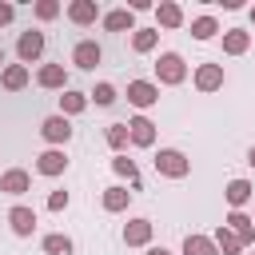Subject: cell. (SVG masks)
Wrapping results in <instances>:
<instances>
[{
    "label": "cell",
    "instance_id": "cell-17",
    "mask_svg": "<svg viewBox=\"0 0 255 255\" xmlns=\"http://www.w3.org/2000/svg\"><path fill=\"white\" fill-rule=\"evenodd\" d=\"M247 44H251V32H243V28H231V32L223 36V52H227V56H243Z\"/></svg>",
    "mask_w": 255,
    "mask_h": 255
},
{
    "label": "cell",
    "instance_id": "cell-38",
    "mask_svg": "<svg viewBox=\"0 0 255 255\" xmlns=\"http://www.w3.org/2000/svg\"><path fill=\"white\" fill-rule=\"evenodd\" d=\"M251 223H255V219H251Z\"/></svg>",
    "mask_w": 255,
    "mask_h": 255
},
{
    "label": "cell",
    "instance_id": "cell-24",
    "mask_svg": "<svg viewBox=\"0 0 255 255\" xmlns=\"http://www.w3.org/2000/svg\"><path fill=\"white\" fill-rule=\"evenodd\" d=\"M211 243H215V251H223V255H235V251H239V247H243V243H239V239H235V235H231V231H227V227H219V231H215V239H211Z\"/></svg>",
    "mask_w": 255,
    "mask_h": 255
},
{
    "label": "cell",
    "instance_id": "cell-1",
    "mask_svg": "<svg viewBox=\"0 0 255 255\" xmlns=\"http://www.w3.org/2000/svg\"><path fill=\"white\" fill-rule=\"evenodd\" d=\"M155 171H159V175H171V179H183V175L191 171V159H187L183 151H175V147H159Z\"/></svg>",
    "mask_w": 255,
    "mask_h": 255
},
{
    "label": "cell",
    "instance_id": "cell-31",
    "mask_svg": "<svg viewBox=\"0 0 255 255\" xmlns=\"http://www.w3.org/2000/svg\"><path fill=\"white\" fill-rule=\"evenodd\" d=\"M36 16H40V20H52V16H60V4H56V0H40V4H36Z\"/></svg>",
    "mask_w": 255,
    "mask_h": 255
},
{
    "label": "cell",
    "instance_id": "cell-6",
    "mask_svg": "<svg viewBox=\"0 0 255 255\" xmlns=\"http://www.w3.org/2000/svg\"><path fill=\"white\" fill-rule=\"evenodd\" d=\"M128 100H131L135 108H151V104L159 100V88H155L151 80H131V84H128Z\"/></svg>",
    "mask_w": 255,
    "mask_h": 255
},
{
    "label": "cell",
    "instance_id": "cell-29",
    "mask_svg": "<svg viewBox=\"0 0 255 255\" xmlns=\"http://www.w3.org/2000/svg\"><path fill=\"white\" fill-rule=\"evenodd\" d=\"M108 143L120 151V147H128V124H112L108 128Z\"/></svg>",
    "mask_w": 255,
    "mask_h": 255
},
{
    "label": "cell",
    "instance_id": "cell-21",
    "mask_svg": "<svg viewBox=\"0 0 255 255\" xmlns=\"http://www.w3.org/2000/svg\"><path fill=\"white\" fill-rule=\"evenodd\" d=\"M128 199H131L128 187H108V191H104V211H124Z\"/></svg>",
    "mask_w": 255,
    "mask_h": 255
},
{
    "label": "cell",
    "instance_id": "cell-30",
    "mask_svg": "<svg viewBox=\"0 0 255 255\" xmlns=\"http://www.w3.org/2000/svg\"><path fill=\"white\" fill-rule=\"evenodd\" d=\"M112 167H116V171H120V175H128V179H131V183H139V175H135V163H131V159H128V155H116V159H112Z\"/></svg>",
    "mask_w": 255,
    "mask_h": 255
},
{
    "label": "cell",
    "instance_id": "cell-11",
    "mask_svg": "<svg viewBox=\"0 0 255 255\" xmlns=\"http://www.w3.org/2000/svg\"><path fill=\"white\" fill-rule=\"evenodd\" d=\"M223 227H227V231H231V235H235L239 243H251V239H255V223H251V219H247L243 211H231Z\"/></svg>",
    "mask_w": 255,
    "mask_h": 255
},
{
    "label": "cell",
    "instance_id": "cell-7",
    "mask_svg": "<svg viewBox=\"0 0 255 255\" xmlns=\"http://www.w3.org/2000/svg\"><path fill=\"white\" fill-rule=\"evenodd\" d=\"M128 139L139 143V147H151V143H155V124H151L147 116H135V120L128 124Z\"/></svg>",
    "mask_w": 255,
    "mask_h": 255
},
{
    "label": "cell",
    "instance_id": "cell-34",
    "mask_svg": "<svg viewBox=\"0 0 255 255\" xmlns=\"http://www.w3.org/2000/svg\"><path fill=\"white\" fill-rule=\"evenodd\" d=\"M147 255H167V247H147Z\"/></svg>",
    "mask_w": 255,
    "mask_h": 255
},
{
    "label": "cell",
    "instance_id": "cell-12",
    "mask_svg": "<svg viewBox=\"0 0 255 255\" xmlns=\"http://www.w3.org/2000/svg\"><path fill=\"white\" fill-rule=\"evenodd\" d=\"M96 16H100V4H96V0H76V4H68V20H72V24H96Z\"/></svg>",
    "mask_w": 255,
    "mask_h": 255
},
{
    "label": "cell",
    "instance_id": "cell-9",
    "mask_svg": "<svg viewBox=\"0 0 255 255\" xmlns=\"http://www.w3.org/2000/svg\"><path fill=\"white\" fill-rule=\"evenodd\" d=\"M195 88H199V92H215V88H223V68H219V64H199V72H195Z\"/></svg>",
    "mask_w": 255,
    "mask_h": 255
},
{
    "label": "cell",
    "instance_id": "cell-15",
    "mask_svg": "<svg viewBox=\"0 0 255 255\" xmlns=\"http://www.w3.org/2000/svg\"><path fill=\"white\" fill-rule=\"evenodd\" d=\"M131 24H135V12L131 8H116V12L104 16V28L108 32H131Z\"/></svg>",
    "mask_w": 255,
    "mask_h": 255
},
{
    "label": "cell",
    "instance_id": "cell-23",
    "mask_svg": "<svg viewBox=\"0 0 255 255\" xmlns=\"http://www.w3.org/2000/svg\"><path fill=\"white\" fill-rule=\"evenodd\" d=\"M60 108H64V116H76V112L88 108V96H84V92H64V96H60Z\"/></svg>",
    "mask_w": 255,
    "mask_h": 255
},
{
    "label": "cell",
    "instance_id": "cell-10",
    "mask_svg": "<svg viewBox=\"0 0 255 255\" xmlns=\"http://www.w3.org/2000/svg\"><path fill=\"white\" fill-rule=\"evenodd\" d=\"M8 223H12L16 235H32V227H36V211L24 207V203H16V207L8 211Z\"/></svg>",
    "mask_w": 255,
    "mask_h": 255
},
{
    "label": "cell",
    "instance_id": "cell-5",
    "mask_svg": "<svg viewBox=\"0 0 255 255\" xmlns=\"http://www.w3.org/2000/svg\"><path fill=\"white\" fill-rule=\"evenodd\" d=\"M16 52H20V60H24V64H32V60L44 52V32H36V28L20 32V40H16Z\"/></svg>",
    "mask_w": 255,
    "mask_h": 255
},
{
    "label": "cell",
    "instance_id": "cell-32",
    "mask_svg": "<svg viewBox=\"0 0 255 255\" xmlns=\"http://www.w3.org/2000/svg\"><path fill=\"white\" fill-rule=\"evenodd\" d=\"M48 207H52V211H64V207H68V191H52V195H48Z\"/></svg>",
    "mask_w": 255,
    "mask_h": 255
},
{
    "label": "cell",
    "instance_id": "cell-8",
    "mask_svg": "<svg viewBox=\"0 0 255 255\" xmlns=\"http://www.w3.org/2000/svg\"><path fill=\"white\" fill-rule=\"evenodd\" d=\"M28 187H32V179H28L24 167H12V171L0 175V191H4V195H24Z\"/></svg>",
    "mask_w": 255,
    "mask_h": 255
},
{
    "label": "cell",
    "instance_id": "cell-22",
    "mask_svg": "<svg viewBox=\"0 0 255 255\" xmlns=\"http://www.w3.org/2000/svg\"><path fill=\"white\" fill-rule=\"evenodd\" d=\"M24 84H28V68H24V64L4 68V88H8V92H20Z\"/></svg>",
    "mask_w": 255,
    "mask_h": 255
},
{
    "label": "cell",
    "instance_id": "cell-27",
    "mask_svg": "<svg viewBox=\"0 0 255 255\" xmlns=\"http://www.w3.org/2000/svg\"><path fill=\"white\" fill-rule=\"evenodd\" d=\"M131 48H135V52H151V48H155V28H139V32L131 36Z\"/></svg>",
    "mask_w": 255,
    "mask_h": 255
},
{
    "label": "cell",
    "instance_id": "cell-14",
    "mask_svg": "<svg viewBox=\"0 0 255 255\" xmlns=\"http://www.w3.org/2000/svg\"><path fill=\"white\" fill-rule=\"evenodd\" d=\"M151 239V219H131L128 227H124V243L128 247H139V243H147Z\"/></svg>",
    "mask_w": 255,
    "mask_h": 255
},
{
    "label": "cell",
    "instance_id": "cell-28",
    "mask_svg": "<svg viewBox=\"0 0 255 255\" xmlns=\"http://www.w3.org/2000/svg\"><path fill=\"white\" fill-rule=\"evenodd\" d=\"M88 100H96L100 108H108V104H116V88L112 84H96V92H88Z\"/></svg>",
    "mask_w": 255,
    "mask_h": 255
},
{
    "label": "cell",
    "instance_id": "cell-37",
    "mask_svg": "<svg viewBox=\"0 0 255 255\" xmlns=\"http://www.w3.org/2000/svg\"><path fill=\"white\" fill-rule=\"evenodd\" d=\"M251 24H255V8H251Z\"/></svg>",
    "mask_w": 255,
    "mask_h": 255
},
{
    "label": "cell",
    "instance_id": "cell-16",
    "mask_svg": "<svg viewBox=\"0 0 255 255\" xmlns=\"http://www.w3.org/2000/svg\"><path fill=\"white\" fill-rule=\"evenodd\" d=\"M36 80H40V88H68V72H64V64H44Z\"/></svg>",
    "mask_w": 255,
    "mask_h": 255
},
{
    "label": "cell",
    "instance_id": "cell-33",
    "mask_svg": "<svg viewBox=\"0 0 255 255\" xmlns=\"http://www.w3.org/2000/svg\"><path fill=\"white\" fill-rule=\"evenodd\" d=\"M12 16H16V8L12 4H0V24H12Z\"/></svg>",
    "mask_w": 255,
    "mask_h": 255
},
{
    "label": "cell",
    "instance_id": "cell-25",
    "mask_svg": "<svg viewBox=\"0 0 255 255\" xmlns=\"http://www.w3.org/2000/svg\"><path fill=\"white\" fill-rule=\"evenodd\" d=\"M215 32H219V24H215L211 16H199V20H191V36H195V40H211Z\"/></svg>",
    "mask_w": 255,
    "mask_h": 255
},
{
    "label": "cell",
    "instance_id": "cell-35",
    "mask_svg": "<svg viewBox=\"0 0 255 255\" xmlns=\"http://www.w3.org/2000/svg\"><path fill=\"white\" fill-rule=\"evenodd\" d=\"M247 163H251V167H255V147H251V151H247Z\"/></svg>",
    "mask_w": 255,
    "mask_h": 255
},
{
    "label": "cell",
    "instance_id": "cell-26",
    "mask_svg": "<svg viewBox=\"0 0 255 255\" xmlns=\"http://www.w3.org/2000/svg\"><path fill=\"white\" fill-rule=\"evenodd\" d=\"M44 251L48 255H72V239L68 235H48L44 239Z\"/></svg>",
    "mask_w": 255,
    "mask_h": 255
},
{
    "label": "cell",
    "instance_id": "cell-4",
    "mask_svg": "<svg viewBox=\"0 0 255 255\" xmlns=\"http://www.w3.org/2000/svg\"><path fill=\"white\" fill-rule=\"evenodd\" d=\"M40 135H44L48 143H68V139H72V124H68V116H48V120L40 124Z\"/></svg>",
    "mask_w": 255,
    "mask_h": 255
},
{
    "label": "cell",
    "instance_id": "cell-2",
    "mask_svg": "<svg viewBox=\"0 0 255 255\" xmlns=\"http://www.w3.org/2000/svg\"><path fill=\"white\" fill-rule=\"evenodd\" d=\"M155 76H159V84H183V76H187V68H183V56H175V52H163V56L155 60Z\"/></svg>",
    "mask_w": 255,
    "mask_h": 255
},
{
    "label": "cell",
    "instance_id": "cell-36",
    "mask_svg": "<svg viewBox=\"0 0 255 255\" xmlns=\"http://www.w3.org/2000/svg\"><path fill=\"white\" fill-rule=\"evenodd\" d=\"M0 64H4V44H0Z\"/></svg>",
    "mask_w": 255,
    "mask_h": 255
},
{
    "label": "cell",
    "instance_id": "cell-20",
    "mask_svg": "<svg viewBox=\"0 0 255 255\" xmlns=\"http://www.w3.org/2000/svg\"><path fill=\"white\" fill-rule=\"evenodd\" d=\"M183 255H219V251H215V243L207 235H187L183 239Z\"/></svg>",
    "mask_w": 255,
    "mask_h": 255
},
{
    "label": "cell",
    "instance_id": "cell-19",
    "mask_svg": "<svg viewBox=\"0 0 255 255\" xmlns=\"http://www.w3.org/2000/svg\"><path fill=\"white\" fill-rule=\"evenodd\" d=\"M247 199H251V183H247V179H231V183H227V203L239 211Z\"/></svg>",
    "mask_w": 255,
    "mask_h": 255
},
{
    "label": "cell",
    "instance_id": "cell-18",
    "mask_svg": "<svg viewBox=\"0 0 255 255\" xmlns=\"http://www.w3.org/2000/svg\"><path fill=\"white\" fill-rule=\"evenodd\" d=\"M155 20H159L163 28H179V24H183V8L171 4V0H163V4L155 8Z\"/></svg>",
    "mask_w": 255,
    "mask_h": 255
},
{
    "label": "cell",
    "instance_id": "cell-3",
    "mask_svg": "<svg viewBox=\"0 0 255 255\" xmlns=\"http://www.w3.org/2000/svg\"><path fill=\"white\" fill-rule=\"evenodd\" d=\"M100 60H104V48H100L96 40H80V44L72 48V64H76V68H84V72H92Z\"/></svg>",
    "mask_w": 255,
    "mask_h": 255
},
{
    "label": "cell",
    "instance_id": "cell-13",
    "mask_svg": "<svg viewBox=\"0 0 255 255\" xmlns=\"http://www.w3.org/2000/svg\"><path fill=\"white\" fill-rule=\"evenodd\" d=\"M64 167H68V155H64V151H56V147H52V151H44V155L36 159V171H40V175H60Z\"/></svg>",
    "mask_w": 255,
    "mask_h": 255
}]
</instances>
